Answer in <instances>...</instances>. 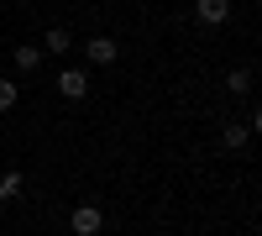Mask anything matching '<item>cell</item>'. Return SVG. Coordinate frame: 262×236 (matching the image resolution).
<instances>
[{
    "mask_svg": "<svg viewBox=\"0 0 262 236\" xmlns=\"http://www.w3.org/2000/svg\"><path fill=\"white\" fill-rule=\"evenodd\" d=\"M58 90L69 95V100H84V90H90V74H79V69H63V79H58Z\"/></svg>",
    "mask_w": 262,
    "mask_h": 236,
    "instance_id": "obj_2",
    "label": "cell"
},
{
    "mask_svg": "<svg viewBox=\"0 0 262 236\" xmlns=\"http://www.w3.org/2000/svg\"><path fill=\"white\" fill-rule=\"evenodd\" d=\"M16 95H21V90H16V79H0V111H11Z\"/></svg>",
    "mask_w": 262,
    "mask_h": 236,
    "instance_id": "obj_9",
    "label": "cell"
},
{
    "mask_svg": "<svg viewBox=\"0 0 262 236\" xmlns=\"http://www.w3.org/2000/svg\"><path fill=\"white\" fill-rule=\"evenodd\" d=\"M100 226H105V210L100 205H79L74 210V236H100Z\"/></svg>",
    "mask_w": 262,
    "mask_h": 236,
    "instance_id": "obj_1",
    "label": "cell"
},
{
    "mask_svg": "<svg viewBox=\"0 0 262 236\" xmlns=\"http://www.w3.org/2000/svg\"><path fill=\"white\" fill-rule=\"evenodd\" d=\"M226 16H231V0H200V21H210V27H221Z\"/></svg>",
    "mask_w": 262,
    "mask_h": 236,
    "instance_id": "obj_4",
    "label": "cell"
},
{
    "mask_svg": "<svg viewBox=\"0 0 262 236\" xmlns=\"http://www.w3.org/2000/svg\"><path fill=\"white\" fill-rule=\"evenodd\" d=\"M247 137H252L247 126H226V147H247Z\"/></svg>",
    "mask_w": 262,
    "mask_h": 236,
    "instance_id": "obj_10",
    "label": "cell"
},
{
    "mask_svg": "<svg viewBox=\"0 0 262 236\" xmlns=\"http://www.w3.org/2000/svg\"><path fill=\"white\" fill-rule=\"evenodd\" d=\"M69 48H74V32H63V27H53L42 37V53H69Z\"/></svg>",
    "mask_w": 262,
    "mask_h": 236,
    "instance_id": "obj_5",
    "label": "cell"
},
{
    "mask_svg": "<svg viewBox=\"0 0 262 236\" xmlns=\"http://www.w3.org/2000/svg\"><path fill=\"white\" fill-rule=\"evenodd\" d=\"M21 195V168H11V174H0V200Z\"/></svg>",
    "mask_w": 262,
    "mask_h": 236,
    "instance_id": "obj_7",
    "label": "cell"
},
{
    "mask_svg": "<svg viewBox=\"0 0 262 236\" xmlns=\"http://www.w3.org/2000/svg\"><path fill=\"white\" fill-rule=\"evenodd\" d=\"M84 53H90V63H116V37H90V48H84Z\"/></svg>",
    "mask_w": 262,
    "mask_h": 236,
    "instance_id": "obj_3",
    "label": "cell"
},
{
    "mask_svg": "<svg viewBox=\"0 0 262 236\" xmlns=\"http://www.w3.org/2000/svg\"><path fill=\"white\" fill-rule=\"evenodd\" d=\"M226 90H231V95H247V90H252V69H236V74L226 79Z\"/></svg>",
    "mask_w": 262,
    "mask_h": 236,
    "instance_id": "obj_8",
    "label": "cell"
},
{
    "mask_svg": "<svg viewBox=\"0 0 262 236\" xmlns=\"http://www.w3.org/2000/svg\"><path fill=\"white\" fill-rule=\"evenodd\" d=\"M37 63H42V48H32V42H21V48H16V69H21V74H32Z\"/></svg>",
    "mask_w": 262,
    "mask_h": 236,
    "instance_id": "obj_6",
    "label": "cell"
}]
</instances>
